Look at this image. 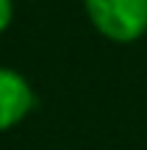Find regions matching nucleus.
Wrapping results in <instances>:
<instances>
[{
	"mask_svg": "<svg viewBox=\"0 0 147 150\" xmlns=\"http://www.w3.org/2000/svg\"><path fill=\"white\" fill-rule=\"evenodd\" d=\"M17 3H20V0H0V36H3V33L11 28V22H14Z\"/></svg>",
	"mask_w": 147,
	"mask_h": 150,
	"instance_id": "nucleus-3",
	"label": "nucleus"
},
{
	"mask_svg": "<svg viewBox=\"0 0 147 150\" xmlns=\"http://www.w3.org/2000/svg\"><path fill=\"white\" fill-rule=\"evenodd\" d=\"M36 108V89L25 72L0 64V134L20 128Z\"/></svg>",
	"mask_w": 147,
	"mask_h": 150,
	"instance_id": "nucleus-2",
	"label": "nucleus"
},
{
	"mask_svg": "<svg viewBox=\"0 0 147 150\" xmlns=\"http://www.w3.org/2000/svg\"><path fill=\"white\" fill-rule=\"evenodd\" d=\"M83 17L100 39L136 45L147 36V0H78Z\"/></svg>",
	"mask_w": 147,
	"mask_h": 150,
	"instance_id": "nucleus-1",
	"label": "nucleus"
},
{
	"mask_svg": "<svg viewBox=\"0 0 147 150\" xmlns=\"http://www.w3.org/2000/svg\"><path fill=\"white\" fill-rule=\"evenodd\" d=\"M20 3H36V0H20Z\"/></svg>",
	"mask_w": 147,
	"mask_h": 150,
	"instance_id": "nucleus-4",
	"label": "nucleus"
}]
</instances>
